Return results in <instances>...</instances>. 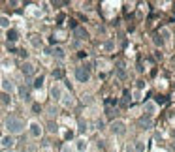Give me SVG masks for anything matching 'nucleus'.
<instances>
[{"label": "nucleus", "instance_id": "f257e3e1", "mask_svg": "<svg viewBox=\"0 0 175 152\" xmlns=\"http://www.w3.org/2000/svg\"><path fill=\"white\" fill-rule=\"evenodd\" d=\"M6 126H8V130H9L11 134H21V132H23V128H25L23 120H21V118H17V117H8Z\"/></svg>", "mask_w": 175, "mask_h": 152}, {"label": "nucleus", "instance_id": "f03ea898", "mask_svg": "<svg viewBox=\"0 0 175 152\" xmlns=\"http://www.w3.org/2000/svg\"><path fill=\"white\" fill-rule=\"evenodd\" d=\"M75 77H77L79 83H87L89 77H90V68H89V66H79V68L75 70Z\"/></svg>", "mask_w": 175, "mask_h": 152}, {"label": "nucleus", "instance_id": "7ed1b4c3", "mask_svg": "<svg viewBox=\"0 0 175 152\" xmlns=\"http://www.w3.org/2000/svg\"><path fill=\"white\" fill-rule=\"evenodd\" d=\"M74 34H75L77 39H87V38H89V34H87V30H85L83 26H75V28H74Z\"/></svg>", "mask_w": 175, "mask_h": 152}, {"label": "nucleus", "instance_id": "20e7f679", "mask_svg": "<svg viewBox=\"0 0 175 152\" xmlns=\"http://www.w3.org/2000/svg\"><path fill=\"white\" fill-rule=\"evenodd\" d=\"M111 132H113V134H117V135H123V134H124V124H123V122H119V120H117V122H113V124H111Z\"/></svg>", "mask_w": 175, "mask_h": 152}, {"label": "nucleus", "instance_id": "39448f33", "mask_svg": "<svg viewBox=\"0 0 175 152\" xmlns=\"http://www.w3.org/2000/svg\"><path fill=\"white\" fill-rule=\"evenodd\" d=\"M21 71H23V73H25L26 77H30V75L34 73V66L26 62V64H23V66H21Z\"/></svg>", "mask_w": 175, "mask_h": 152}, {"label": "nucleus", "instance_id": "423d86ee", "mask_svg": "<svg viewBox=\"0 0 175 152\" xmlns=\"http://www.w3.org/2000/svg\"><path fill=\"white\" fill-rule=\"evenodd\" d=\"M117 75H119L121 79L126 77V71H124V64H123V62H117Z\"/></svg>", "mask_w": 175, "mask_h": 152}, {"label": "nucleus", "instance_id": "0eeeda50", "mask_svg": "<svg viewBox=\"0 0 175 152\" xmlns=\"http://www.w3.org/2000/svg\"><path fill=\"white\" fill-rule=\"evenodd\" d=\"M49 53H51L53 56H57V58H64V51H62L60 47H55V49H51Z\"/></svg>", "mask_w": 175, "mask_h": 152}, {"label": "nucleus", "instance_id": "6e6552de", "mask_svg": "<svg viewBox=\"0 0 175 152\" xmlns=\"http://www.w3.org/2000/svg\"><path fill=\"white\" fill-rule=\"evenodd\" d=\"M30 134H32L34 137H40V134H41V128H40L38 124H32V126H30Z\"/></svg>", "mask_w": 175, "mask_h": 152}, {"label": "nucleus", "instance_id": "1a4fd4ad", "mask_svg": "<svg viewBox=\"0 0 175 152\" xmlns=\"http://www.w3.org/2000/svg\"><path fill=\"white\" fill-rule=\"evenodd\" d=\"M151 124H153V122H151V117H147V118L143 117V118L139 120V126H143V128H151Z\"/></svg>", "mask_w": 175, "mask_h": 152}, {"label": "nucleus", "instance_id": "9d476101", "mask_svg": "<svg viewBox=\"0 0 175 152\" xmlns=\"http://www.w3.org/2000/svg\"><path fill=\"white\" fill-rule=\"evenodd\" d=\"M8 39H9V41H15V39H17V30H9V32H8Z\"/></svg>", "mask_w": 175, "mask_h": 152}, {"label": "nucleus", "instance_id": "9b49d317", "mask_svg": "<svg viewBox=\"0 0 175 152\" xmlns=\"http://www.w3.org/2000/svg\"><path fill=\"white\" fill-rule=\"evenodd\" d=\"M2 88L8 90V92H11V90H13V85H11L9 81H4V83H2Z\"/></svg>", "mask_w": 175, "mask_h": 152}, {"label": "nucleus", "instance_id": "f8f14e48", "mask_svg": "<svg viewBox=\"0 0 175 152\" xmlns=\"http://www.w3.org/2000/svg\"><path fill=\"white\" fill-rule=\"evenodd\" d=\"M2 145H4V147H11V145H13V137H4V139H2Z\"/></svg>", "mask_w": 175, "mask_h": 152}, {"label": "nucleus", "instance_id": "ddd939ff", "mask_svg": "<svg viewBox=\"0 0 175 152\" xmlns=\"http://www.w3.org/2000/svg\"><path fill=\"white\" fill-rule=\"evenodd\" d=\"M19 92H21V96H23L25 100L28 98V88H25V86H21V88H19Z\"/></svg>", "mask_w": 175, "mask_h": 152}, {"label": "nucleus", "instance_id": "4468645a", "mask_svg": "<svg viewBox=\"0 0 175 152\" xmlns=\"http://www.w3.org/2000/svg\"><path fill=\"white\" fill-rule=\"evenodd\" d=\"M53 98H55V100H58V98H60V88H57V86L53 88Z\"/></svg>", "mask_w": 175, "mask_h": 152}, {"label": "nucleus", "instance_id": "2eb2a0df", "mask_svg": "<svg viewBox=\"0 0 175 152\" xmlns=\"http://www.w3.org/2000/svg\"><path fill=\"white\" fill-rule=\"evenodd\" d=\"M53 77L60 79V77H62V70H55V71H53Z\"/></svg>", "mask_w": 175, "mask_h": 152}, {"label": "nucleus", "instance_id": "dca6fc26", "mask_svg": "<svg viewBox=\"0 0 175 152\" xmlns=\"http://www.w3.org/2000/svg\"><path fill=\"white\" fill-rule=\"evenodd\" d=\"M41 83H43V77H38V79H36V83H34V86H36V88H40V86H41Z\"/></svg>", "mask_w": 175, "mask_h": 152}, {"label": "nucleus", "instance_id": "f3484780", "mask_svg": "<svg viewBox=\"0 0 175 152\" xmlns=\"http://www.w3.org/2000/svg\"><path fill=\"white\" fill-rule=\"evenodd\" d=\"M8 24H9V21L6 17H0V26H8Z\"/></svg>", "mask_w": 175, "mask_h": 152}, {"label": "nucleus", "instance_id": "a211bd4d", "mask_svg": "<svg viewBox=\"0 0 175 152\" xmlns=\"http://www.w3.org/2000/svg\"><path fill=\"white\" fill-rule=\"evenodd\" d=\"M79 132H85V122L83 120H79Z\"/></svg>", "mask_w": 175, "mask_h": 152}, {"label": "nucleus", "instance_id": "6ab92c4d", "mask_svg": "<svg viewBox=\"0 0 175 152\" xmlns=\"http://www.w3.org/2000/svg\"><path fill=\"white\" fill-rule=\"evenodd\" d=\"M136 150L141 152V150H143V145H141V143H138V145H136Z\"/></svg>", "mask_w": 175, "mask_h": 152}, {"label": "nucleus", "instance_id": "aec40b11", "mask_svg": "<svg viewBox=\"0 0 175 152\" xmlns=\"http://www.w3.org/2000/svg\"><path fill=\"white\" fill-rule=\"evenodd\" d=\"M49 130H51V132H57V126H55V124L51 122V124H49Z\"/></svg>", "mask_w": 175, "mask_h": 152}, {"label": "nucleus", "instance_id": "412c9836", "mask_svg": "<svg viewBox=\"0 0 175 152\" xmlns=\"http://www.w3.org/2000/svg\"><path fill=\"white\" fill-rule=\"evenodd\" d=\"M62 152H70V149H68V147H64V149H62Z\"/></svg>", "mask_w": 175, "mask_h": 152}]
</instances>
